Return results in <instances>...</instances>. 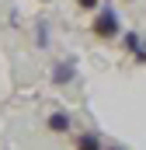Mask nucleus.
Instances as JSON below:
<instances>
[{
    "instance_id": "obj_1",
    "label": "nucleus",
    "mask_w": 146,
    "mask_h": 150,
    "mask_svg": "<svg viewBox=\"0 0 146 150\" xmlns=\"http://www.w3.org/2000/svg\"><path fill=\"white\" fill-rule=\"evenodd\" d=\"M94 32H98L101 38H111L115 32H118V18H115V11H111V7H105V11L94 18Z\"/></svg>"
},
{
    "instance_id": "obj_2",
    "label": "nucleus",
    "mask_w": 146,
    "mask_h": 150,
    "mask_svg": "<svg viewBox=\"0 0 146 150\" xmlns=\"http://www.w3.org/2000/svg\"><path fill=\"white\" fill-rule=\"evenodd\" d=\"M49 126L63 133V129H70V119H66V115H52V119H49Z\"/></svg>"
},
{
    "instance_id": "obj_3",
    "label": "nucleus",
    "mask_w": 146,
    "mask_h": 150,
    "mask_svg": "<svg viewBox=\"0 0 146 150\" xmlns=\"http://www.w3.org/2000/svg\"><path fill=\"white\" fill-rule=\"evenodd\" d=\"M98 4H101V0H80V7H87V11H91V7H98Z\"/></svg>"
}]
</instances>
